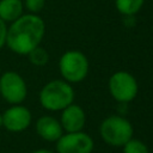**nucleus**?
<instances>
[{
	"label": "nucleus",
	"mask_w": 153,
	"mask_h": 153,
	"mask_svg": "<svg viewBox=\"0 0 153 153\" xmlns=\"http://www.w3.org/2000/svg\"><path fill=\"white\" fill-rule=\"evenodd\" d=\"M44 0H25V6L30 12L37 13L44 7Z\"/></svg>",
	"instance_id": "15"
},
{
	"label": "nucleus",
	"mask_w": 153,
	"mask_h": 153,
	"mask_svg": "<svg viewBox=\"0 0 153 153\" xmlns=\"http://www.w3.org/2000/svg\"><path fill=\"white\" fill-rule=\"evenodd\" d=\"M27 55H29L31 63L35 66H44V65H47V62L49 60V55H48L47 50L41 47H36Z\"/></svg>",
	"instance_id": "13"
},
{
	"label": "nucleus",
	"mask_w": 153,
	"mask_h": 153,
	"mask_svg": "<svg viewBox=\"0 0 153 153\" xmlns=\"http://www.w3.org/2000/svg\"><path fill=\"white\" fill-rule=\"evenodd\" d=\"M23 14L22 0H1L0 18L4 22H14Z\"/></svg>",
	"instance_id": "11"
},
{
	"label": "nucleus",
	"mask_w": 153,
	"mask_h": 153,
	"mask_svg": "<svg viewBox=\"0 0 153 153\" xmlns=\"http://www.w3.org/2000/svg\"><path fill=\"white\" fill-rule=\"evenodd\" d=\"M59 68L67 82H80L88 73V60L79 50H68L61 56Z\"/></svg>",
	"instance_id": "4"
},
{
	"label": "nucleus",
	"mask_w": 153,
	"mask_h": 153,
	"mask_svg": "<svg viewBox=\"0 0 153 153\" xmlns=\"http://www.w3.org/2000/svg\"><path fill=\"white\" fill-rule=\"evenodd\" d=\"M145 0H115L116 8L124 16H133L137 13L143 6Z\"/></svg>",
	"instance_id": "12"
},
{
	"label": "nucleus",
	"mask_w": 153,
	"mask_h": 153,
	"mask_svg": "<svg viewBox=\"0 0 153 153\" xmlns=\"http://www.w3.org/2000/svg\"><path fill=\"white\" fill-rule=\"evenodd\" d=\"M74 91L69 82L63 80L49 81L39 92V102L42 106L50 111L63 110L73 103Z\"/></svg>",
	"instance_id": "2"
},
{
	"label": "nucleus",
	"mask_w": 153,
	"mask_h": 153,
	"mask_svg": "<svg viewBox=\"0 0 153 153\" xmlns=\"http://www.w3.org/2000/svg\"><path fill=\"white\" fill-rule=\"evenodd\" d=\"M31 123V112L27 108L14 105L2 114V126L10 131L19 133L25 130Z\"/></svg>",
	"instance_id": "8"
},
{
	"label": "nucleus",
	"mask_w": 153,
	"mask_h": 153,
	"mask_svg": "<svg viewBox=\"0 0 153 153\" xmlns=\"http://www.w3.org/2000/svg\"><path fill=\"white\" fill-rule=\"evenodd\" d=\"M0 126H2V115H0Z\"/></svg>",
	"instance_id": "18"
},
{
	"label": "nucleus",
	"mask_w": 153,
	"mask_h": 153,
	"mask_svg": "<svg viewBox=\"0 0 153 153\" xmlns=\"http://www.w3.org/2000/svg\"><path fill=\"white\" fill-rule=\"evenodd\" d=\"M6 36H7V26L5 22L0 18V48H2L6 43Z\"/></svg>",
	"instance_id": "16"
},
{
	"label": "nucleus",
	"mask_w": 153,
	"mask_h": 153,
	"mask_svg": "<svg viewBox=\"0 0 153 153\" xmlns=\"http://www.w3.org/2000/svg\"><path fill=\"white\" fill-rule=\"evenodd\" d=\"M32 153H54V152H51L49 149H37V151H35Z\"/></svg>",
	"instance_id": "17"
},
{
	"label": "nucleus",
	"mask_w": 153,
	"mask_h": 153,
	"mask_svg": "<svg viewBox=\"0 0 153 153\" xmlns=\"http://www.w3.org/2000/svg\"><path fill=\"white\" fill-rule=\"evenodd\" d=\"M45 32V25L41 17L36 14H22L7 29L6 44L19 54L27 55L39 45Z\"/></svg>",
	"instance_id": "1"
},
{
	"label": "nucleus",
	"mask_w": 153,
	"mask_h": 153,
	"mask_svg": "<svg viewBox=\"0 0 153 153\" xmlns=\"http://www.w3.org/2000/svg\"><path fill=\"white\" fill-rule=\"evenodd\" d=\"M122 147H123V153H149L147 146L142 141L133 137L128 142H126Z\"/></svg>",
	"instance_id": "14"
},
{
	"label": "nucleus",
	"mask_w": 153,
	"mask_h": 153,
	"mask_svg": "<svg viewBox=\"0 0 153 153\" xmlns=\"http://www.w3.org/2000/svg\"><path fill=\"white\" fill-rule=\"evenodd\" d=\"M0 93L8 103L19 104L26 97V84L18 73L6 72L0 78Z\"/></svg>",
	"instance_id": "6"
},
{
	"label": "nucleus",
	"mask_w": 153,
	"mask_h": 153,
	"mask_svg": "<svg viewBox=\"0 0 153 153\" xmlns=\"http://www.w3.org/2000/svg\"><path fill=\"white\" fill-rule=\"evenodd\" d=\"M136 79L128 72L120 71L112 74L109 79V91L115 100L120 103H129L137 94Z\"/></svg>",
	"instance_id": "5"
},
{
	"label": "nucleus",
	"mask_w": 153,
	"mask_h": 153,
	"mask_svg": "<svg viewBox=\"0 0 153 153\" xmlns=\"http://www.w3.org/2000/svg\"><path fill=\"white\" fill-rule=\"evenodd\" d=\"M61 126L67 133L80 131L84 129L86 123V115L81 106L75 104H69L62 110L61 114Z\"/></svg>",
	"instance_id": "9"
},
{
	"label": "nucleus",
	"mask_w": 153,
	"mask_h": 153,
	"mask_svg": "<svg viewBox=\"0 0 153 153\" xmlns=\"http://www.w3.org/2000/svg\"><path fill=\"white\" fill-rule=\"evenodd\" d=\"M36 130L42 139L53 142L60 139L63 129L61 123L56 118L51 116H42L36 122Z\"/></svg>",
	"instance_id": "10"
},
{
	"label": "nucleus",
	"mask_w": 153,
	"mask_h": 153,
	"mask_svg": "<svg viewBox=\"0 0 153 153\" xmlns=\"http://www.w3.org/2000/svg\"><path fill=\"white\" fill-rule=\"evenodd\" d=\"M56 149L59 153H91L93 140L82 130L67 133L56 141Z\"/></svg>",
	"instance_id": "7"
},
{
	"label": "nucleus",
	"mask_w": 153,
	"mask_h": 153,
	"mask_svg": "<svg viewBox=\"0 0 153 153\" xmlns=\"http://www.w3.org/2000/svg\"><path fill=\"white\" fill-rule=\"evenodd\" d=\"M99 133L104 142L111 146L122 147L126 142H128L134 134V129L131 123L122 116H109L106 117L100 127Z\"/></svg>",
	"instance_id": "3"
}]
</instances>
